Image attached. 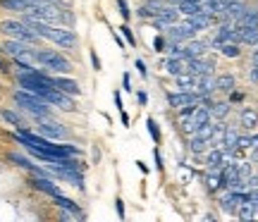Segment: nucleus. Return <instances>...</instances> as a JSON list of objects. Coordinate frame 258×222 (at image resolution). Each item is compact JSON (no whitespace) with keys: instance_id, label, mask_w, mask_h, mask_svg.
Listing matches in <instances>:
<instances>
[{"instance_id":"nucleus-36","label":"nucleus","mask_w":258,"mask_h":222,"mask_svg":"<svg viewBox=\"0 0 258 222\" xmlns=\"http://www.w3.org/2000/svg\"><path fill=\"white\" fill-rule=\"evenodd\" d=\"M153 160H156V170L158 172H163L165 165H163V156H160V151H158V148H153Z\"/></svg>"},{"instance_id":"nucleus-24","label":"nucleus","mask_w":258,"mask_h":222,"mask_svg":"<svg viewBox=\"0 0 258 222\" xmlns=\"http://www.w3.org/2000/svg\"><path fill=\"white\" fill-rule=\"evenodd\" d=\"M225 131H227V124H225L222 120H218V124H213V129H211V146H220Z\"/></svg>"},{"instance_id":"nucleus-17","label":"nucleus","mask_w":258,"mask_h":222,"mask_svg":"<svg viewBox=\"0 0 258 222\" xmlns=\"http://www.w3.org/2000/svg\"><path fill=\"white\" fill-rule=\"evenodd\" d=\"M53 84H55L60 91L67 93V96H79V93H82L79 84L74 82V79H67V77H55V79H53Z\"/></svg>"},{"instance_id":"nucleus-31","label":"nucleus","mask_w":258,"mask_h":222,"mask_svg":"<svg viewBox=\"0 0 258 222\" xmlns=\"http://www.w3.org/2000/svg\"><path fill=\"white\" fill-rule=\"evenodd\" d=\"M146 127H148V134H151V139L156 141V143H160V139H163V136H160V129H158V122L153 120V117H148V120H146Z\"/></svg>"},{"instance_id":"nucleus-35","label":"nucleus","mask_w":258,"mask_h":222,"mask_svg":"<svg viewBox=\"0 0 258 222\" xmlns=\"http://www.w3.org/2000/svg\"><path fill=\"white\" fill-rule=\"evenodd\" d=\"M165 48H167L165 36H156V38H153V50H156V53H165Z\"/></svg>"},{"instance_id":"nucleus-20","label":"nucleus","mask_w":258,"mask_h":222,"mask_svg":"<svg viewBox=\"0 0 258 222\" xmlns=\"http://www.w3.org/2000/svg\"><path fill=\"white\" fill-rule=\"evenodd\" d=\"M239 120H241V127L253 129V127H258V110L256 108H244L239 112Z\"/></svg>"},{"instance_id":"nucleus-41","label":"nucleus","mask_w":258,"mask_h":222,"mask_svg":"<svg viewBox=\"0 0 258 222\" xmlns=\"http://www.w3.org/2000/svg\"><path fill=\"white\" fill-rule=\"evenodd\" d=\"M89 55H91V65H93V69L98 72V69H101V60H98V55H96V50H89Z\"/></svg>"},{"instance_id":"nucleus-47","label":"nucleus","mask_w":258,"mask_h":222,"mask_svg":"<svg viewBox=\"0 0 258 222\" xmlns=\"http://www.w3.org/2000/svg\"><path fill=\"white\" fill-rule=\"evenodd\" d=\"M120 120H122V124H124V127H129V122H132V120H129V115L124 112V108L120 110Z\"/></svg>"},{"instance_id":"nucleus-37","label":"nucleus","mask_w":258,"mask_h":222,"mask_svg":"<svg viewBox=\"0 0 258 222\" xmlns=\"http://www.w3.org/2000/svg\"><path fill=\"white\" fill-rule=\"evenodd\" d=\"M251 148V136H239L237 139V151H246Z\"/></svg>"},{"instance_id":"nucleus-6","label":"nucleus","mask_w":258,"mask_h":222,"mask_svg":"<svg viewBox=\"0 0 258 222\" xmlns=\"http://www.w3.org/2000/svg\"><path fill=\"white\" fill-rule=\"evenodd\" d=\"M165 36H167V41L184 43V41H191V38L196 36V29H194L189 22H184V24H172V27L165 29Z\"/></svg>"},{"instance_id":"nucleus-5","label":"nucleus","mask_w":258,"mask_h":222,"mask_svg":"<svg viewBox=\"0 0 258 222\" xmlns=\"http://www.w3.org/2000/svg\"><path fill=\"white\" fill-rule=\"evenodd\" d=\"M3 50L12 55V60H34V50H31V43H24V41H17V38H12V41H5V46Z\"/></svg>"},{"instance_id":"nucleus-39","label":"nucleus","mask_w":258,"mask_h":222,"mask_svg":"<svg viewBox=\"0 0 258 222\" xmlns=\"http://www.w3.org/2000/svg\"><path fill=\"white\" fill-rule=\"evenodd\" d=\"M115 210H117V217H120V220H124V201H122V198H117V201H115Z\"/></svg>"},{"instance_id":"nucleus-49","label":"nucleus","mask_w":258,"mask_h":222,"mask_svg":"<svg viewBox=\"0 0 258 222\" xmlns=\"http://www.w3.org/2000/svg\"><path fill=\"white\" fill-rule=\"evenodd\" d=\"M230 3H234V0H225V5H230Z\"/></svg>"},{"instance_id":"nucleus-1","label":"nucleus","mask_w":258,"mask_h":222,"mask_svg":"<svg viewBox=\"0 0 258 222\" xmlns=\"http://www.w3.org/2000/svg\"><path fill=\"white\" fill-rule=\"evenodd\" d=\"M15 103H17L19 108H24L27 112H31L34 117H50L53 115V105L48 101H43V98H38V96H34V93L24 91V89H19V91H15Z\"/></svg>"},{"instance_id":"nucleus-13","label":"nucleus","mask_w":258,"mask_h":222,"mask_svg":"<svg viewBox=\"0 0 258 222\" xmlns=\"http://www.w3.org/2000/svg\"><path fill=\"white\" fill-rule=\"evenodd\" d=\"M31 184H34V189H38V191H43V194H48V196H57V194H60L57 184H53L46 175H36L34 179H31Z\"/></svg>"},{"instance_id":"nucleus-46","label":"nucleus","mask_w":258,"mask_h":222,"mask_svg":"<svg viewBox=\"0 0 258 222\" xmlns=\"http://www.w3.org/2000/svg\"><path fill=\"white\" fill-rule=\"evenodd\" d=\"M249 77H251V82L258 84V65H253V67L249 69Z\"/></svg>"},{"instance_id":"nucleus-12","label":"nucleus","mask_w":258,"mask_h":222,"mask_svg":"<svg viewBox=\"0 0 258 222\" xmlns=\"http://www.w3.org/2000/svg\"><path fill=\"white\" fill-rule=\"evenodd\" d=\"M186 72L194 74V77H201V74H211V72H213V62L203 60V55H201V57H191V60H189V65H186Z\"/></svg>"},{"instance_id":"nucleus-16","label":"nucleus","mask_w":258,"mask_h":222,"mask_svg":"<svg viewBox=\"0 0 258 222\" xmlns=\"http://www.w3.org/2000/svg\"><path fill=\"white\" fill-rule=\"evenodd\" d=\"M206 189L215 194L218 189H225V177H222V170H211L206 175Z\"/></svg>"},{"instance_id":"nucleus-45","label":"nucleus","mask_w":258,"mask_h":222,"mask_svg":"<svg viewBox=\"0 0 258 222\" xmlns=\"http://www.w3.org/2000/svg\"><path fill=\"white\" fill-rule=\"evenodd\" d=\"M137 167H139V172H144V175H148L151 170H148V165L144 163V160H137Z\"/></svg>"},{"instance_id":"nucleus-34","label":"nucleus","mask_w":258,"mask_h":222,"mask_svg":"<svg viewBox=\"0 0 258 222\" xmlns=\"http://www.w3.org/2000/svg\"><path fill=\"white\" fill-rule=\"evenodd\" d=\"M117 10H120V15H122V19L124 22H129V17L134 15L132 10H129V5H127V0H117Z\"/></svg>"},{"instance_id":"nucleus-22","label":"nucleus","mask_w":258,"mask_h":222,"mask_svg":"<svg viewBox=\"0 0 258 222\" xmlns=\"http://www.w3.org/2000/svg\"><path fill=\"white\" fill-rule=\"evenodd\" d=\"M199 10H201V3H199V0H179V3H177V12H179V15H186V17L196 15Z\"/></svg>"},{"instance_id":"nucleus-18","label":"nucleus","mask_w":258,"mask_h":222,"mask_svg":"<svg viewBox=\"0 0 258 222\" xmlns=\"http://www.w3.org/2000/svg\"><path fill=\"white\" fill-rule=\"evenodd\" d=\"M239 27V43L244 46H258V27Z\"/></svg>"},{"instance_id":"nucleus-2","label":"nucleus","mask_w":258,"mask_h":222,"mask_svg":"<svg viewBox=\"0 0 258 222\" xmlns=\"http://www.w3.org/2000/svg\"><path fill=\"white\" fill-rule=\"evenodd\" d=\"M34 60L38 65H43L46 69H53V72H60V74H70L72 72V62L62 57L57 50H46V48H36L34 50Z\"/></svg>"},{"instance_id":"nucleus-30","label":"nucleus","mask_w":258,"mask_h":222,"mask_svg":"<svg viewBox=\"0 0 258 222\" xmlns=\"http://www.w3.org/2000/svg\"><path fill=\"white\" fill-rule=\"evenodd\" d=\"M218 50H220V53H222L225 57H239V55H241L239 43H222V46L218 48Z\"/></svg>"},{"instance_id":"nucleus-11","label":"nucleus","mask_w":258,"mask_h":222,"mask_svg":"<svg viewBox=\"0 0 258 222\" xmlns=\"http://www.w3.org/2000/svg\"><path fill=\"white\" fill-rule=\"evenodd\" d=\"M194 91L199 93V96H213V91H218V89H215V79H213L211 74H201V77H196Z\"/></svg>"},{"instance_id":"nucleus-28","label":"nucleus","mask_w":258,"mask_h":222,"mask_svg":"<svg viewBox=\"0 0 258 222\" xmlns=\"http://www.w3.org/2000/svg\"><path fill=\"white\" fill-rule=\"evenodd\" d=\"M230 103H213L211 105V117H215V120H225L227 115H230Z\"/></svg>"},{"instance_id":"nucleus-19","label":"nucleus","mask_w":258,"mask_h":222,"mask_svg":"<svg viewBox=\"0 0 258 222\" xmlns=\"http://www.w3.org/2000/svg\"><path fill=\"white\" fill-rule=\"evenodd\" d=\"M206 50H208V43H206V41H194L191 38V41L184 46V57L186 60H191V57H201Z\"/></svg>"},{"instance_id":"nucleus-3","label":"nucleus","mask_w":258,"mask_h":222,"mask_svg":"<svg viewBox=\"0 0 258 222\" xmlns=\"http://www.w3.org/2000/svg\"><path fill=\"white\" fill-rule=\"evenodd\" d=\"M0 31L12 38H17V41H24V43H38V38H41L27 22H17V19H5L0 24Z\"/></svg>"},{"instance_id":"nucleus-9","label":"nucleus","mask_w":258,"mask_h":222,"mask_svg":"<svg viewBox=\"0 0 258 222\" xmlns=\"http://www.w3.org/2000/svg\"><path fill=\"white\" fill-rule=\"evenodd\" d=\"M186 65H189V60H184V57H170L167 55L165 60H163V69H165L167 74H172V77H177V74H184L186 72Z\"/></svg>"},{"instance_id":"nucleus-23","label":"nucleus","mask_w":258,"mask_h":222,"mask_svg":"<svg viewBox=\"0 0 258 222\" xmlns=\"http://www.w3.org/2000/svg\"><path fill=\"white\" fill-rule=\"evenodd\" d=\"M237 139H239V131L234 129V127H227V131H225V136H222V148H227V151H237Z\"/></svg>"},{"instance_id":"nucleus-40","label":"nucleus","mask_w":258,"mask_h":222,"mask_svg":"<svg viewBox=\"0 0 258 222\" xmlns=\"http://www.w3.org/2000/svg\"><path fill=\"white\" fill-rule=\"evenodd\" d=\"M122 89H124V91H134V89H132V77H129V74L127 72H124V74H122Z\"/></svg>"},{"instance_id":"nucleus-21","label":"nucleus","mask_w":258,"mask_h":222,"mask_svg":"<svg viewBox=\"0 0 258 222\" xmlns=\"http://www.w3.org/2000/svg\"><path fill=\"white\" fill-rule=\"evenodd\" d=\"M194 84H196V77H194V74H189V72L177 74V77H175L177 91H194Z\"/></svg>"},{"instance_id":"nucleus-14","label":"nucleus","mask_w":258,"mask_h":222,"mask_svg":"<svg viewBox=\"0 0 258 222\" xmlns=\"http://www.w3.org/2000/svg\"><path fill=\"white\" fill-rule=\"evenodd\" d=\"M53 203L57 205V208H62V210H67V213H72V215H77V217H84V213H82V208L74 203L72 198H67V196H62V194H57V196H53Z\"/></svg>"},{"instance_id":"nucleus-4","label":"nucleus","mask_w":258,"mask_h":222,"mask_svg":"<svg viewBox=\"0 0 258 222\" xmlns=\"http://www.w3.org/2000/svg\"><path fill=\"white\" fill-rule=\"evenodd\" d=\"M199 101H201V96L196 91H170L167 93V103L175 110H182V108H189V105H199Z\"/></svg>"},{"instance_id":"nucleus-10","label":"nucleus","mask_w":258,"mask_h":222,"mask_svg":"<svg viewBox=\"0 0 258 222\" xmlns=\"http://www.w3.org/2000/svg\"><path fill=\"white\" fill-rule=\"evenodd\" d=\"M246 5L241 3V0H234V3H230V5H225V10H222V19H230V22H239L241 17H244V12H246Z\"/></svg>"},{"instance_id":"nucleus-27","label":"nucleus","mask_w":258,"mask_h":222,"mask_svg":"<svg viewBox=\"0 0 258 222\" xmlns=\"http://www.w3.org/2000/svg\"><path fill=\"white\" fill-rule=\"evenodd\" d=\"M211 146V141L199 136V134H191V153L194 156H203V151Z\"/></svg>"},{"instance_id":"nucleus-26","label":"nucleus","mask_w":258,"mask_h":222,"mask_svg":"<svg viewBox=\"0 0 258 222\" xmlns=\"http://www.w3.org/2000/svg\"><path fill=\"white\" fill-rule=\"evenodd\" d=\"M215 89H218V91H225V93L234 91V77H232V74L218 77V79H215Z\"/></svg>"},{"instance_id":"nucleus-32","label":"nucleus","mask_w":258,"mask_h":222,"mask_svg":"<svg viewBox=\"0 0 258 222\" xmlns=\"http://www.w3.org/2000/svg\"><path fill=\"white\" fill-rule=\"evenodd\" d=\"M158 12H160L158 8L144 5V8H139V10H137V17H141V19H153V17H158Z\"/></svg>"},{"instance_id":"nucleus-50","label":"nucleus","mask_w":258,"mask_h":222,"mask_svg":"<svg viewBox=\"0 0 258 222\" xmlns=\"http://www.w3.org/2000/svg\"><path fill=\"white\" fill-rule=\"evenodd\" d=\"M256 17H258V8H256Z\"/></svg>"},{"instance_id":"nucleus-48","label":"nucleus","mask_w":258,"mask_h":222,"mask_svg":"<svg viewBox=\"0 0 258 222\" xmlns=\"http://www.w3.org/2000/svg\"><path fill=\"white\" fill-rule=\"evenodd\" d=\"M251 148H258V134H253V136H251Z\"/></svg>"},{"instance_id":"nucleus-42","label":"nucleus","mask_w":258,"mask_h":222,"mask_svg":"<svg viewBox=\"0 0 258 222\" xmlns=\"http://www.w3.org/2000/svg\"><path fill=\"white\" fill-rule=\"evenodd\" d=\"M137 101H139V105H146V103H148V93L146 91H139L137 93Z\"/></svg>"},{"instance_id":"nucleus-38","label":"nucleus","mask_w":258,"mask_h":222,"mask_svg":"<svg viewBox=\"0 0 258 222\" xmlns=\"http://www.w3.org/2000/svg\"><path fill=\"white\" fill-rule=\"evenodd\" d=\"M134 67H137V69H139V74H141L144 79H148V67H146V62H144L141 57H139L137 62H134Z\"/></svg>"},{"instance_id":"nucleus-43","label":"nucleus","mask_w":258,"mask_h":222,"mask_svg":"<svg viewBox=\"0 0 258 222\" xmlns=\"http://www.w3.org/2000/svg\"><path fill=\"white\" fill-rule=\"evenodd\" d=\"M112 101H115V105H117V110H122V108H124V105H122V96H120V91L112 93Z\"/></svg>"},{"instance_id":"nucleus-29","label":"nucleus","mask_w":258,"mask_h":222,"mask_svg":"<svg viewBox=\"0 0 258 222\" xmlns=\"http://www.w3.org/2000/svg\"><path fill=\"white\" fill-rule=\"evenodd\" d=\"M0 115H3V120L5 122H10V124H12V127H27V124H24V120H22V117H19L17 112H12V110H0Z\"/></svg>"},{"instance_id":"nucleus-33","label":"nucleus","mask_w":258,"mask_h":222,"mask_svg":"<svg viewBox=\"0 0 258 222\" xmlns=\"http://www.w3.org/2000/svg\"><path fill=\"white\" fill-rule=\"evenodd\" d=\"M120 31H122V36L127 38V43H129V46H132V48H137V38H134V31L129 29L127 22H124V24L120 27Z\"/></svg>"},{"instance_id":"nucleus-44","label":"nucleus","mask_w":258,"mask_h":222,"mask_svg":"<svg viewBox=\"0 0 258 222\" xmlns=\"http://www.w3.org/2000/svg\"><path fill=\"white\" fill-rule=\"evenodd\" d=\"M239 101H244V96L237 91H230V103H239Z\"/></svg>"},{"instance_id":"nucleus-7","label":"nucleus","mask_w":258,"mask_h":222,"mask_svg":"<svg viewBox=\"0 0 258 222\" xmlns=\"http://www.w3.org/2000/svg\"><path fill=\"white\" fill-rule=\"evenodd\" d=\"M36 120H38V134H43L48 139H64L67 136L62 124L53 122L50 117H36Z\"/></svg>"},{"instance_id":"nucleus-25","label":"nucleus","mask_w":258,"mask_h":222,"mask_svg":"<svg viewBox=\"0 0 258 222\" xmlns=\"http://www.w3.org/2000/svg\"><path fill=\"white\" fill-rule=\"evenodd\" d=\"M201 10L208 12V15H222L225 0H201Z\"/></svg>"},{"instance_id":"nucleus-8","label":"nucleus","mask_w":258,"mask_h":222,"mask_svg":"<svg viewBox=\"0 0 258 222\" xmlns=\"http://www.w3.org/2000/svg\"><path fill=\"white\" fill-rule=\"evenodd\" d=\"M41 3H46V0H0V8L15 10V12H29Z\"/></svg>"},{"instance_id":"nucleus-51","label":"nucleus","mask_w":258,"mask_h":222,"mask_svg":"<svg viewBox=\"0 0 258 222\" xmlns=\"http://www.w3.org/2000/svg\"><path fill=\"white\" fill-rule=\"evenodd\" d=\"M0 53H5V50H3V48H0Z\"/></svg>"},{"instance_id":"nucleus-15","label":"nucleus","mask_w":258,"mask_h":222,"mask_svg":"<svg viewBox=\"0 0 258 222\" xmlns=\"http://www.w3.org/2000/svg\"><path fill=\"white\" fill-rule=\"evenodd\" d=\"M189 24H191L196 31H206V29L213 24V15H208V12H203V10H199L196 15H191V17L186 19Z\"/></svg>"}]
</instances>
